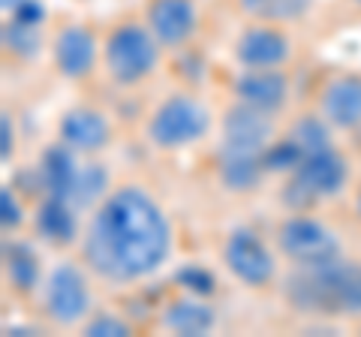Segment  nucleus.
Masks as SVG:
<instances>
[{
  "mask_svg": "<svg viewBox=\"0 0 361 337\" xmlns=\"http://www.w3.org/2000/svg\"><path fill=\"white\" fill-rule=\"evenodd\" d=\"M310 106L337 136L353 139L361 130V70L337 66V70L322 73L319 85L313 87Z\"/></svg>",
  "mask_w": 361,
  "mask_h": 337,
  "instance_id": "ddd939ff",
  "label": "nucleus"
},
{
  "mask_svg": "<svg viewBox=\"0 0 361 337\" xmlns=\"http://www.w3.org/2000/svg\"><path fill=\"white\" fill-rule=\"evenodd\" d=\"M358 253H361V244H358Z\"/></svg>",
  "mask_w": 361,
  "mask_h": 337,
  "instance_id": "c756f323",
  "label": "nucleus"
},
{
  "mask_svg": "<svg viewBox=\"0 0 361 337\" xmlns=\"http://www.w3.org/2000/svg\"><path fill=\"white\" fill-rule=\"evenodd\" d=\"M73 253L99 286L135 289L172 262L175 220L148 181L115 178L109 193L85 214Z\"/></svg>",
  "mask_w": 361,
  "mask_h": 337,
  "instance_id": "f257e3e1",
  "label": "nucleus"
},
{
  "mask_svg": "<svg viewBox=\"0 0 361 337\" xmlns=\"http://www.w3.org/2000/svg\"><path fill=\"white\" fill-rule=\"evenodd\" d=\"M217 262L235 286L250 295H277L286 265L271 235L250 223H235L217 238Z\"/></svg>",
  "mask_w": 361,
  "mask_h": 337,
  "instance_id": "0eeeda50",
  "label": "nucleus"
},
{
  "mask_svg": "<svg viewBox=\"0 0 361 337\" xmlns=\"http://www.w3.org/2000/svg\"><path fill=\"white\" fill-rule=\"evenodd\" d=\"M54 142L75 157H106L118 145V123L99 103L75 99L54 118Z\"/></svg>",
  "mask_w": 361,
  "mask_h": 337,
  "instance_id": "f8f14e48",
  "label": "nucleus"
},
{
  "mask_svg": "<svg viewBox=\"0 0 361 337\" xmlns=\"http://www.w3.org/2000/svg\"><path fill=\"white\" fill-rule=\"evenodd\" d=\"M175 283H178L175 289L193 292V295H205V298H217V280H214V274L199 262L180 265L178 274H175Z\"/></svg>",
  "mask_w": 361,
  "mask_h": 337,
  "instance_id": "b1692460",
  "label": "nucleus"
},
{
  "mask_svg": "<svg viewBox=\"0 0 361 337\" xmlns=\"http://www.w3.org/2000/svg\"><path fill=\"white\" fill-rule=\"evenodd\" d=\"M30 307L45 331H78L97 307V277L75 253H61L49 262V271Z\"/></svg>",
  "mask_w": 361,
  "mask_h": 337,
  "instance_id": "423d86ee",
  "label": "nucleus"
},
{
  "mask_svg": "<svg viewBox=\"0 0 361 337\" xmlns=\"http://www.w3.org/2000/svg\"><path fill=\"white\" fill-rule=\"evenodd\" d=\"M139 13L169 54L193 49L205 21L202 0H142Z\"/></svg>",
  "mask_w": 361,
  "mask_h": 337,
  "instance_id": "2eb2a0df",
  "label": "nucleus"
},
{
  "mask_svg": "<svg viewBox=\"0 0 361 337\" xmlns=\"http://www.w3.org/2000/svg\"><path fill=\"white\" fill-rule=\"evenodd\" d=\"M346 205H349V214H353L355 226L361 229V172L355 175L353 187H349V193H346Z\"/></svg>",
  "mask_w": 361,
  "mask_h": 337,
  "instance_id": "a878e982",
  "label": "nucleus"
},
{
  "mask_svg": "<svg viewBox=\"0 0 361 337\" xmlns=\"http://www.w3.org/2000/svg\"><path fill=\"white\" fill-rule=\"evenodd\" d=\"M33 199L16 181H4L0 187V229L4 235H21L30 229Z\"/></svg>",
  "mask_w": 361,
  "mask_h": 337,
  "instance_id": "4be33fe9",
  "label": "nucleus"
},
{
  "mask_svg": "<svg viewBox=\"0 0 361 337\" xmlns=\"http://www.w3.org/2000/svg\"><path fill=\"white\" fill-rule=\"evenodd\" d=\"M169 51L139 9H123L103 25L99 78L118 94H139L160 78Z\"/></svg>",
  "mask_w": 361,
  "mask_h": 337,
  "instance_id": "7ed1b4c3",
  "label": "nucleus"
},
{
  "mask_svg": "<svg viewBox=\"0 0 361 337\" xmlns=\"http://www.w3.org/2000/svg\"><path fill=\"white\" fill-rule=\"evenodd\" d=\"M295 25L286 21H241L229 42V61L235 70H292L298 58Z\"/></svg>",
  "mask_w": 361,
  "mask_h": 337,
  "instance_id": "9d476101",
  "label": "nucleus"
},
{
  "mask_svg": "<svg viewBox=\"0 0 361 337\" xmlns=\"http://www.w3.org/2000/svg\"><path fill=\"white\" fill-rule=\"evenodd\" d=\"M277 298L289 313L313 322L361 319V253H343L319 268H286Z\"/></svg>",
  "mask_w": 361,
  "mask_h": 337,
  "instance_id": "f03ea898",
  "label": "nucleus"
},
{
  "mask_svg": "<svg viewBox=\"0 0 361 337\" xmlns=\"http://www.w3.org/2000/svg\"><path fill=\"white\" fill-rule=\"evenodd\" d=\"M217 133V109L199 87L178 85L148 106L142 115V142L160 157L187 154L214 139Z\"/></svg>",
  "mask_w": 361,
  "mask_h": 337,
  "instance_id": "20e7f679",
  "label": "nucleus"
},
{
  "mask_svg": "<svg viewBox=\"0 0 361 337\" xmlns=\"http://www.w3.org/2000/svg\"><path fill=\"white\" fill-rule=\"evenodd\" d=\"M349 329H353V331H358V334H361V319H358V322H353V325H349Z\"/></svg>",
  "mask_w": 361,
  "mask_h": 337,
  "instance_id": "cd10ccee",
  "label": "nucleus"
},
{
  "mask_svg": "<svg viewBox=\"0 0 361 337\" xmlns=\"http://www.w3.org/2000/svg\"><path fill=\"white\" fill-rule=\"evenodd\" d=\"M154 329L163 334H180V337L214 334L220 329V310L214 305V298L175 289L157 305Z\"/></svg>",
  "mask_w": 361,
  "mask_h": 337,
  "instance_id": "f3484780",
  "label": "nucleus"
},
{
  "mask_svg": "<svg viewBox=\"0 0 361 337\" xmlns=\"http://www.w3.org/2000/svg\"><path fill=\"white\" fill-rule=\"evenodd\" d=\"M280 123H283V118H274L262 109H253L229 97L217 109L214 151L238 157H265V151L280 136Z\"/></svg>",
  "mask_w": 361,
  "mask_h": 337,
  "instance_id": "9b49d317",
  "label": "nucleus"
},
{
  "mask_svg": "<svg viewBox=\"0 0 361 337\" xmlns=\"http://www.w3.org/2000/svg\"><path fill=\"white\" fill-rule=\"evenodd\" d=\"M103 27L90 18H66L49 33V70L70 87H87L99 75Z\"/></svg>",
  "mask_w": 361,
  "mask_h": 337,
  "instance_id": "1a4fd4ad",
  "label": "nucleus"
},
{
  "mask_svg": "<svg viewBox=\"0 0 361 337\" xmlns=\"http://www.w3.org/2000/svg\"><path fill=\"white\" fill-rule=\"evenodd\" d=\"M0 33H4L6 61L13 58L16 63H33L42 51H49V33H42V25H27V21L4 16Z\"/></svg>",
  "mask_w": 361,
  "mask_h": 337,
  "instance_id": "412c9836",
  "label": "nucleus"
},
{
  "mask_svg": "<svg viewBox=\"0 0 361 337\" xmlns=\"http://www.w3.org/2000/svg\"><path fill=\"white\" fill-rule=\"evenodd\" d=\"M0 259H4L0 262V274H4L6 298H13L16 305L30 307L45 280V271H49V262L42 256V244L30 232L4 235Z\"/></svg>",
  "mask_w": 361,
  "mask_h": 337,
  "instance_id": "4468645a",
  "label": "nucleus"
},
{
  "mask_svg": "<svg viewBox=\"0 0 361 337\" xmlns=\"http://www.w3.org/2000/svg\"><path fill=\"white\" fill-rule=\"evenodd\" d=\"M75 334H85V337H130V334H139V322H135L130 313L118 310V307L97 305Z\"/></svg>",
  "mask_w": 361,
  "mask_h": 337,
  "instance_id": "5701e85b",
  "label": "nucleus"
},
{
  "mask_svg": "<svg viewBox=\"0 0 361 337\" xmlns=\"http://www.w3.org/2000/svg\"><path fill=\"white\" fill-rule=\"evenodd\" d=\"M355 175L353 154L337 142L325 151L307 154L277 178V205L280 211H322L331 202L346 199Z\"/></svg>",
  "mask_w": 361,
  "mask_h": 337,
  "instance_id": "39448f33",
  "label": "nucleus"
},
{
  "mask_svg": "<svg viewBox=\"0 0 361 337\" xmlns=\"http://www.w3.org/2000/svg\"><path fill=\"white\" fill-rule=\"evenodd\" d=\"M268 235L286 268H319L349 253L343 232L322 211H280Z\"/></svg>",
  "mask_w": 361,
  "mask_h": 337,
  "instance_id": "6e6552de",
  "label": "nucleus"
},
{
  "mask_svg": "<svg viewBox=\"0 0 361 337\" xmlns=\"http://www.w3.org/2000/svg\"><path fill=\"white\" fill-rule=\"evenodd\" d=\"M16 160H18V121L16 111L4 106V111H0V163L13 166Z\"/></svg>",
  "mask_w": 361,
  "mask_h": 337,
  "instance_id": "393cba45",
  "label": "nucleus"
},
{
  "mask_svg": "<svg viewBox=\"0 0 361 337\" xmlns=\"http://www.w3.org/2000/svg\"><path fill=\"white\" fill-rule=\"evenodd\" d=\"M211 175H214V184L226 196H235V199L256 196L271 178L265 157H238V154H220V151H214Z\"/></svg>",
  "mask_w": 361,
  "mask_h": 337,
  "instance_id": "6ab92c4d",
  "label": "nucleus"
},
{
  "mask_svg": "<svg viewBox=\"0 0 361 337\" xmlns=\"http://www.w3.org/2000/svg\"><path fill=\"white\" fill-rule=\"evenodd\" d=\"M85 226V214L78 211L70 199L61 196H39L33 202L30 214V235L42 247L58 253H73L78 244V235Z\"/></svg>",
  "mask_w": 361,
  "mask_h": 337,
  "instance_id": "a211bd4d",
  "label": "nucleus"
},
{
  "mask_svg": "<svg viewBox=\"0 0 361 337\" xmlns=\"http://www.w3.org/2000/svg\"><path fill=\"white\" fill-rule=\"evenodd\" d=\"M226 91L232 99H241L274 118H286L295 103V78L292 70H235Z\"/></svg>",
  "mask_w": 361,
  "mask_h": 337,
  "instance_id": "dca6fc26",
  "label": "nucleus"
},
{
  "mask_svg": "<svg viewBox=\"0 0 361 337\" xmlns=\"http://www.w3.org/2000/svg\"><path fill=\"white\" fill-rule=\"evenodd\" d=\"M75 4H85V0H75Z\"/></svg>",
  "mask_w": 361,
  "mask_h": 337,
  "instance_id": "c85d7f7f",
  "label": "nucleus"
},
{
  "mask_svg": "<svg viewBox=\"0 0 361 337\" xmlns=\"http://www.w3.org/2000/svg\"><path fill=\"white\" fill-rule=\"evenodd\" d=\"M346 18H361V0H337Z\"/></svg>",
  "mask_w": 361,
  "mask_h": 337,
  "instance_id": "bb28decb",
  "label": "nucleus"
},
{
  "mask_svg": "<svg viewBox=\"0 0 361 337\" xmlns=\"http://www.w3.org/2000/svg\"><path fill=\"white\" fill-rule=\"evenodd\" d=\"M229 9L241 21H286V25H298L301 18L310 16L316 0H226Z\"/></svg>",
  "mask_w": 361,
  "mask_h": 337,
  "instance_id": "aec40b11",
  "label": "nucleus"
}]
</instances>
